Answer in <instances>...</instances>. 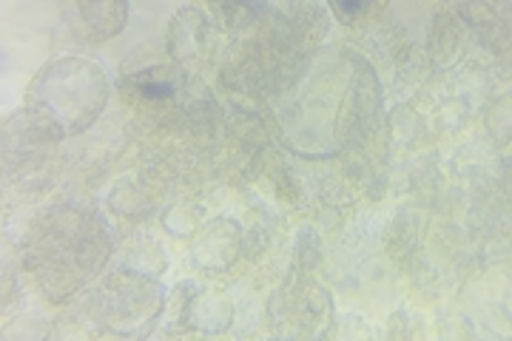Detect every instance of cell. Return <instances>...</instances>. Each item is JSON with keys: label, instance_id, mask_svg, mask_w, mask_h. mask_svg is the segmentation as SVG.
<instances>
[{"label": "cell", "instance_id": "1", "mask_svg": "<svg viewBox=\"0 0 512 341\" xmlns=\"http://www.w3.org/2000/svg\"><path fill=\"white\" fill-rule=\"evenodd\" d=\"M77 9L94 40H109L126 29L128 0H77Z\"/></svg>", "mask_w": 512, "mask_h": 341}, {"label": "cell", "instance_id": "2", "mask_svg": "<svg viewBox=\"0 0 512 341\" xmlns=\"http://www.w3.org/2000/svg\"><path fill=\"white\" fill-rule=\"evenodd\" d=\"M131 83L137 86L140 94H146V97H171L177 91V83L168 74L160 72V69H148L143 74H134Z\"/></svg>", "mask_w": 512, "mask_h": 341}, {"label": "cell", "instance_id": "3", "mask_svg": "<svg viewBox=\"0 0 512 341\" xmlns=\"http://www.w3.org/2000/svg\"><path fill=\"white\" fill-rule=\"evenodd\" d=\"M330 6L342 20H356L370 6V0H330Z\"/></svg>", "mask_w": 512, "mask_h": 341}]
</instances>
